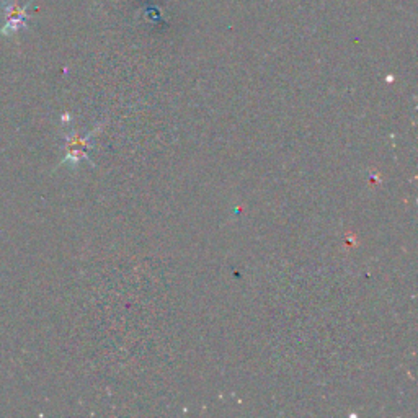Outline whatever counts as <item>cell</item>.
<instances>
[{
    "mask_svg": "<svg viewBox=\"0 0 418 418\" xmlns=\"http://www.w3.org/2000/svg\"><path fill=\"white\" fill-rule=\"evenodd\" d=\"M33 0L27 5H20L17 0H0V8L4 12V27L0 29V36H13L20 29L28 27V7Z\"/></svg>",
    "mask_w": 418,
    "mask_h": 418,
    "instance_id": "6da1fadb",
    "label": "cell"
},
{
    "mask_svg": "<svg viewBox=\"0 0 418 418\" xmlns=\"http://www.w3.org/2000/svg\"><path fill=\"white\" fill-rule=\"evenodd\" d=\"M88 137H90V134H88L87 137H79V136L74 137L72 141L69 142V157L67 159H72L74 162H79L81 159L86 157L87 149H88Z\"/></svg>",
    "mask_w": 418,
    "mask_h": 418,
    "instance_id": "7a4b0ae2",
    "label": "cell"
}]
</instances>
